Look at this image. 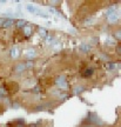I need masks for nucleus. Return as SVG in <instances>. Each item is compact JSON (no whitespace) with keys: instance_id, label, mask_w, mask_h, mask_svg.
<instances>
[{"instance_id":"1","label":"nucleus","mask_w":121,"mask_h":127,"mask_svg":"<svg viewBox=\"0 0 121 127\" xmlns=\"http://www.w3.org/2000/svg\"><path fill=\"white\" fill-rule=\"evenodd\" d=\"M26 8L28 12H31V13H33V14H36V15H40L42 18H47V17H48V13H46L42 9H40L39 7H35V6H33V5H27Z\"/></svg>"},{"instance_id":"2","label":"nucleus","mask_w":121,"mask_h":127,"mask_svg":"<svg viewBox=\"0 0 121 127\" xmlns=\"http://www.w3.org/2000/svg\"><path fill=\"white\" fill-rule=\"evenodd\" d=\"M25 55L27 57V59H33V58L36 57V52L34 48H30V50H27L25 52Z\"/></svg>"},{"instance_id":"3","label":"nucleus","mask_w":121,"mask_h":127,"mask_svg":"<svg viewBox=\"0 0 121 127\" xmlns=\"http://www.w3.org/2000/svg\"><path fill=\"white\" fill-rule=\"evenodd\" d=\"M55 84H57L59 87H61V88H65L66 85H67V84H66V79L63 77H59L58 79L55 80Z\"/></svg>"},{"instance_id":"4","label":"nucleus","mask_w":121,"mask_h":127,"mask_svg":"<svg viewBox=\"0 0 121 127\" xmlns=\"http://www.w3.org/2000/svg\"><path fill=\"white\" fill-rule=\"evenodd\" d=\"M25 69H26V66H25V64L24 63L18 64V65L15 66V68H14V71H15L17 73H23Z\"/></svg>"},{"instance_id":"5","label":"nucleus","mask_w":121,"mask_h":127,"mask_svg":"<svg viewBox=\"0 0 121 127\" xmlns=\"http://www.w3.org/2000/svg\"><path fill=\"white\" fill-rule=\"evenodd\" d=\"M92 74H93V68H91V67H87L82 71V77L84 78H88V77H91Z\"/></svg>"},{"instance_id":"6","label":"nucleus","mask_w":121,"mask_h":127,"mask_svg":"<svg viewBox=\"0 0 121 127\" xmlns=\"http://www.w3.org/2000/svg\"><path fill=\"white\" fill-rule=\"evenodd\" d=\"M9 53H11V57H12V58H17V57L19 55V50L17 48V47H13Z\"/></svg>"},{"instance_id":"7","label":"nucleus","mask_w":121,"mask_h":127,"mask_svg":"<svg viewBox=\"0 0 121 127\" xmlns=\"http://www.w3.org/2000/svg\"><path fill=\"white\" fill-rule=\"evenodd\" d=\"M118 19H119V17H118L117 14H111V15L108 17V21H109V23H117Z\"/></svg>"},{"instance_id":"8","label":"nucleus","mask_w":121,"mask_h":127,"mask_svg":"<svg viewBox=\"0 0 121 127\" xmlns=\"http://www.w3.org/2000/svg\"><path fill=\"white\" fill-rule=\"evenodd\" d=\"M13 24H14V21L12 20V19H9V20H5L2 27H9V26H12Z\"/></svg>"},{"instance_id":"9","label":"nucleus","mask_w":121,"mask_h":127,"mask_svg":"<svg viewBox=\"0 0 121 127\" xmlns=\"http://www.w3.org/2000/svg\"><path fill=\"white\" fill-rule=\"evenodd\" d=\"M24 33H25L26 35H31L32 34V27L31 26H25V28H24Z\"/></svg>"},{"instance_id":"10","label":"nucleus","mask_w":121,"mask_h":127,"mask_svg":"<svg viewBox=\"0 0 121 127\" xmlns=\"http://www.w3.org/2000/svg\"><path fill=\"white\" fill-rule=\"evenodd\" d=\"M80 50L84 51V52H88L91 50V47L88 45H86V44H82V45H80Z\"/></svg>"},{"instance_id":"11","label":"nucleus","mask_w":121,"mask_h":127,"mask_svg":"<svg viewBox=\"0 0 121 127\" xmlns=\"http://www.w3.org/2000/svg\"><path fill=\"white\" fill-rule=\"evenodd\" d=\"M39 34H40L41 36H47V32H46L45 28L40 27V28H39Z\"/></svg>"},{"instance_id":"12","label":"nucleus","mask_w":121,"mask_h":127,"mask_svg":"<svg viewBox=\"0 0 121 127\" xmlns=\"http://www.w3.org/2000/svg\"><path fill=\"white\" fill-rule=\"evenodd\" d=\"M25 25H26V21H25V20H18V21H17V26H18V27H24Z\"/></svg>"},{"instance_id":"13","label":"nucleus","mask_w":121,"mask_h":127,"mask_svg":"<svg viewBox=\"0 0 121 127\" xmlns=\"http://www.w3.org/2000/svg\"><path fill=\"white\" fill-rule=\"evenodd\" d=\"M114 11H115V7H111V8H108V9H107V12H106V14H107L108 17H109L111 14L114 13Z\"/></svg>"},{"instance_id":"14","label":"nucleus","mask_w":121,"mask_h":127,"mask_svg":"<svg viewBox=\"0 0 121 127\" xmlns=\"http://www.w3.org/2000/svg\"><path fill=\"white\" fill-rule=\"evenodd\" d=\"M107 67L109 68V69H114V68L117 67V65H115V63H109L107 65Z\"/></svg>"},{"instance_id":"15","label":"nucleus","mask_w":121,"mask_h":127,"mask_svg":"<svg viewBox=\"0 0 121 127\" xmlns=\"http://www.w3.org/2000/svg\"><path fill=\"white\" fill-rule=\"evenodd\" d=\"M94 23V19L93 18H91V19H87L85 21V25H90V24H93Z\"/></svg>"},{"instance_id":"16","label":"nucleus","mask_w":121,"mask_h":127,"mask_svg":"<svg viewBox=\"0 0 121 127\" xmlns=\"http://www.w3.org/2000/svg\"><path fill=\"white\" fill-rule=\"evenodd\" d=\"M25 66H26V68H31V67H33V63H32V61H28V63L25 64Z\"/></svg>"},{"instance_id":"17","label":"nucleus","mask_w":121,"mask_h":127,"mask_svg":"<svg viewBox=\"0 0 121 127\" xmlns=\"http://www.w3.org/2000/svg\"><path fill=\"white\" fill-rule=\"evenodd\" d=\"M6 95V92H5L4 88H0V98H2V96H5Z\"/></svg>"},{"instance_id":"18","label":"nucleus","mask_w":121,"mask_h":127,"mask_svg":"<svg viewBox=\"0 0 121 127\" xmlns=\"http://www.w3.org/2000/svg\"><path fill=\"white\" fill-rule=\"evenodd\" d=\"M81 91H84V87H76L75 90H74V92H75V93H80Z\"/></svg>"},{"instance_id":"19","label":"nucleus","mask_w":121,"mask_h":127,"mask_svg":"<svg viewBox=\"0 0 121 127\" xmlns=\"http://www.w3.org/2000/svg\"><path fill=\"white\" fill-rule=\"evenodd\" d=\"M49 12H51V13H53V14H58V11H57V9H54V8H52V7H49Z\"/></svg>"},{"instance_id":"20","label":"nucleus","mask_w":121,"mask_h":127,"mask_svg":"<svg viewBox=\"0 0 121 127\" xmlns=\"http://www.w3.org/2000/svg\"><path fill=\"white\" fill-rule=\"evenodd\" d=\"M106 44H114V42H113V39H111V38H108L107 40H106Z\"/></svg>"},{"instance_id":"21","label":"nucleus","mask_w":121,"mask_h":127,"mask_svg":"<svg viewBox=\"0 0 121 127\" xmlns=\"http://www.w3.org/2000/svg\"><path fill=\"white\" fill-rule=\"evenodd\" d=\"M4 21H5V19H0V27H2V25H4Z\"/></svg>"},{"instance_id":"22","label":"nucleus","mask_w":121,"mask_h":127,"mask_svg":"<svg viewBox=\"0 0 121 127\" xmlns=\"http://www.w3.org/2000/svg\"><path fill=\"white\" fill-rule=\"evenodd\" d=\"M117 38L118 39H120V32H117Z\"/></svg>"},{"instance_id":"23","label":"nucleus","mask_w":121,"mask_h":127,"mask_svg":"<svg viewBox=\"0 0 121 127\" xmlns=\"http://www.w3.org/2000/svg\"><path fill=\"white\" fill-rule=\"evenodd\" d=\"M117 52H118V53H120V46H118V48H117Z\"/></svg>"},{"instance_id":"24","label":"nucleus","mask_w":121,"mask_h":127,"mask_svg":"<svg viewBox=\"0 0 121 127\" xmlns=\"http://www.w3.org/2000/svg\"><path fill=\"white\" fill-rule=\"evenodd\" d=\"M30 127H38V126H36L35 124H33V125H31V126H30Z\"/></svg>"},{"instance_id":"25","label":"nucleus","mask_w":121,"mask_h":127,"mask_svg":"<svg viewBox=\"0 0 121 127\" xmlns=\"http://www.w3.org/2000/svg\"><path fill=\"white\" fill-rule=\"evenodd\" d=\"M88 127H93V126H88Z\"/></svg>"}]
</instances>
